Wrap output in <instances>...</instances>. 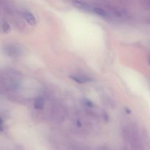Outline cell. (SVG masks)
<instances>
[{
  "label": "cell",
  "instance_id": "6da1fadb",
  "mask_svg": "<svg viewBox=\"0 0 150 150\" xmlns=\"http://www.w3.org/2000/svg\"><path fill=\"white\" fill-rule=\"evenodd\" d=\"M73 4L76 8L86 12L92 11V8H93V7H91L87 3L83 2V1H79V0H74V1H73Z\"/></svg>",
  "mask_w": 150,
  "mask_h": 150
},
{
  "label": "cell",
  "instance_id": "52a82bcc",
  "mask_svg": "<svg viewBox=\"0 0 150 150\" xmlns=\"http://www.w3.org/2000/svg\"><path fill=\"white\" fill-rule=\"evenodd\" d=\"M86 105H87V106L90 107V108H92V107L94 106L93 103H92V101L89 100H86Z\"/></svg>",
  "mask_w": 150,
  "mask_h": 150
},
{
  "label": "cell",
  "instance_id": "5b68a950",
  "mask_svg": "<svg viewBox=\"0 0 150 150\" xmlns=\"http://www.w3.org/2000/svg\"><path fill=\"white\" fill-rule=\"evenodd\" d=\"M34 106L36 109H42L44 107V101L43 100L41 99V98H38L35 100V103H34Z\"/></svg>",
  "mask_w": 150,
  "mask_h": 150
},
{
  "label": "cell",
  "instance_id": "7a4b0ae2",
  "mask_svg": "<svg viewBox=\"0 0 150 150\" xmlns=\"http://www.w3.org/2000/svg\"><path fill=\"white\" fill-rule=\"evenodd\" d=\"M23 16L25 21L31 26H35L37 23V21L34 15L29 11H24L23 13Z\"/></svg>",
  "mask_w": 150,
  "mask_h": 150
},
{
  "label": "cell",
  "instance_id": "277c9868",
  "mask_svg": "<svg viewBox=\"0 0 150 150\" xmlns=\"http://www.w3.org/2000/svg\"><path fill=\"white\" fill-rule=\"evenodd\" d=\"M92 11L95 13V14L98 15L99 16L103 18H108V14L107 13V12L105 11L103 9L100 8V7H93L92 8Z\"/></svg>",
  "mask_w": 150,
  "mask_h": 150
},
{
  "label": "cell",
  "instance_id": "ba28073f",
  "mask_svg": "<svg viewBox=\"0 0 150 150\" xmlns=\"http://www.w3.org/2000/svg\"><path fill=\"white\" fill-rule=\"evenodd\" d=\"M2 123L3 121L1 118H0V131H2L3 130V127H2Z\"/></svg>",
  "mask_w": 150,
  "mask_h": 150
},
{
  "label": "cell",
  "instance_id": "8992f818",
  "mask_svg": "<svg viewBox=\"0 0 150 150\" xmlns=\"http://www.w3.org/2000/svg\"><path fill=\"white\" fill-rule=\"evenodd\" d=\"M2 29H3V31H4V32H5V33H8V32L10 31V25H9L7 23H4V24H3Z\"/></svg>",
  "mask_w": 150,
  "mask_h": 150
},
{
  "label": "cell",
  "instance_id": "3957f363",
  "mask_svg": "<svg viewBox=\"0 0 150 150\" xmlns=\"http://www.w3.org/2000/svg\"><path fill=\"white\" fill-rule=\"evenodd\" d=\"M70 78L78 83H84L92 81L90 78H88L84 76H70Z\"/></svg>",
  "mask_w": 150,
  "mask_h": 150
},
{
  "label": "cell",
  "instance_id": "9c48e42d",
  "mask_svg": "<svg viewBox=\"0 0 150 150\" xmlns=\"http://www.w3.org/2000/svg\"><path fill=\"white\" fill-rule=\"evenodd\" d=\"M149 65H150V57H149Z\"/></svg>",
  "mask_w": 150,
  "mask_h": 150
}]
</instances>
